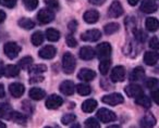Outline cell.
I'll use <instances>...</instances> for the list:
<instances>
[{"label": "cell", "mask_w": 159, "mask_h": 128, "mask_svg": "<svg viewBox=\"0 0 159 128\" xmlns=\"http://www.w3.org/2000/svg\"><path fill=\"white\" fill-rule=\"evenodd\" d=\"M75 59L72 55V53L66 52L62 58V67H63V72L66 74H72L75 69Z\"/></svg>", "instance_id": "cell-1"}, {"label": "cell", "mask_w": 159, "mask_h": 128, "mask_svg": "<svg viewBox=\"0 0 159 128\" xmlns=\"http://www.w3.org/2000/svg\"><path fill=\"white\" fill-rule=\"evenodd\" d=\"M5 53L9 59H16L21 52V47L16 42H7L5 45Z\"/></svg>", "instance_id": "cell-2"}, {"label": "cell", "mask_w": 159, "mask_h": 128, "mask_svg": "<svg viewBox=\"0 0 159 128\" xmlns=\"http://www.w3.org/2000/svg\"><path fill=\"white\" fill-rule=\"evenodd\" d=\"M97 117L99 118L100 122L102 123H111L117 119V115L112 112V111L108 110V109H100L97 112Z\"/></svg>", "instance_id": "cell-3"}, {"label": "cell", "mask_w": 159, "mask_h": 128, "mask_svg": "<svg viewBox=\"0 0 159 128\" xmlns=\"http://www.w3.org/2000/svg\"><path fill=\"white\" fill-rule=\"evenodd\" d=\"M111 51H112V48L108 42H102V44L98 45L97 48H96V53H97L98 58L100 60L108 59L111 54Z\"/></svg>", "instance_id": "cell-4"}, {"label": "cell", "mask_w": 159, "mask_h": 128, "mask_svg": "<svg viewBox=\"0 0 159 128\" xmlns=\"http://www.w3.org/2000/svg\"><path fill=\"white\" fill-rule=\"evenodd\" d=\"M53 19H55V14L51 10L48 9H42L37 14V20L42 24H48V23L52 22Z\"/></svg>", "instance_id": "cell-5"}, {"label": "cell", "mask_w": 159, "mask_h": 128, "mask_svg": "<svg viewBox=\"0 0 159 128\" xmlns=\"http://www.w3.org/2000/svg\"><path fill=\"white\" fill-rule=\"evenodd\" d=\"M124 101L123 97L122 95L120 93H111V95H108V96H105L102 97V102L108 105H112V106H116L118 104L122 103Z\"/></svg>", "instance_id": "cell-6"}, {"label": "cell", "mask_w": 159, "mask_h": 128, "mask_svg": "<svg viewBox=\"0 0 159 128\" xmlns=\"http://www.w3.org/2000/svg\"><path fill=\"white\" fill-rule=\"evenodd\" d=\"M124 91H125V93L130 98H137L144 93L143 88H142L139 85H136V84H131V85H129V86H126L125 88H124Z\"/></svg>", "instance_id": "cell-7"}, {"label": "cell", "mask_w": 159, "mask_h": 128, "mask_svg": "<svg viewBox=\"0 0 159 128\" xmlns=\"http://www.w3.org/2000/svg\"><path fill=\"white\" fill-rule=\"evenodd\" d=\"M62 103H63V99L61 97L57 95H51L50 97L47 98L46 108L49 110H55V109L59 108L60 105H62Z\"/></svg>", "instance_id": "cell-8"}, {"label": "cell", "mask_w": 159, "mask_h": 128, "mask_svg": "<svg viewBox=\"0 0 159 128\" xmlns=\"http://www.w3.org/2000/svg\"><path fill=\"white\" fill-rule=\"evenodd\" d=\"M110 78L112 82L117 83V82H123L124 78H125V69L123 66H116L115 69L111 72Z\"/></svg>", "instance_id": "cell-9"}, {"label": "cell", "mask_w": 159, "mask_h": 128, "mask_svg": "<svg viewBox=\"0 0 159 128\" xmlns=\"http://www.w3.org/2000/svg\"><path fill=\"white\" fill-rule=\"evenodd\" d=\"M102 37V33L98 29H89V31L85 32L82 34L81 38L84 41H97L98 39H100Z\"/></svg>", "instance_id": "cell-10"}, {"label": "cell", "mask_w": 159, "mask_h": 128, "mask_svg": "<svg viewBox=\"0 0 159 128\" xmlns=\"http://www.w3.org/2000/svg\"><path fill=\"white\" fill-rule=\"evenodd\" d=\"M109 15L111 18H119L123 13V8H122L121 3L119 1H113L111 6L109 7Z\"/></svg>", "instance_id": "cell-11"}, {"label": "cell", "mask_w": 159, "mask_h": 128, "mask_svg": "<svg viewBox=\"0 0 159 128\" xmlns=\"http://www.w3.org/2000/svg\"><path fill=\"white\" fill-rule=\"evenodd\" d=\"M56 53H57V50H56L55 47L46 46V47H44V48H42L39 50V57L42 58V59L49 60V59H52V58H55Z\"/></svg>", "instance_id": "cell-12"}, {"label": "cell", "mask_w": 159, "mask_h": 128, "mask_svg": "<svg viewBox=\"0 0 159 128\" xmlns=\"http://www.w3.org/2000/svg\"><path fill=\"white\" fill-rule=\"evenodd\" d=\"M24 86L22 84H19V83H13L9 86V91L12 95V97L14 98H20L21 96L24 93Z\"/></svg>", "instance_id": "cell-13"}, {"label": "cell", "mask_w": 159, "mask_h": 128, "mask_svg": "<svg viewBox=\"0 0 159 128\" xmlns=\"http://www.w3.org/2000/svg\"><path fill=\"white\" fill-rule=\"evenodd\" d=\"M60 91L66 96H72L74 93V84L71 80H64L60 85Z\"/></svg>", "instance_id": "cell-14"}, {"label": "cell", "mask_w": 159, "mask_h": 128, "mask_svg": "<svg viewBox=\"0 0 159 128\" xmlns=\"http://www.w3.org/2000/svg\"><path fill=\"white\" fill-rule=\"evenodd\" d=\"M84 21L89 24H94L99 20V12L96 11V10H89L84 13L83 15Z\"/></svg>", "instance_id": "cell-15"}, {"label": "cell", "mask_w": 159, "mask_h": 128, "mask_svg": "<svg viewBox=\"0 0 159 128\" xmlns=\"http://www.w3.org/2000/svg\"><path fill=\"white\" fill-rule=\"evenodd\" d=\"M141 10L145 13H152L157 10V5L154 0H143L141 5Z\"/></svg>", "instance_id": "cell-16"}, {"label": "cell", "mask_w": 159, "mask_h": 128, "mask_svg": "<svg viewBox=\"0 0 159 128\" xmlns=\"http://www.w3.org/2000/svg\"><path fill=\"white\" fill-rule=\"evenodd\" d=\"M77 77L80 79L85 80V82H91V80H93L96 77V73L94 71H92V70L82 69L80 71V73L77 74Z\"/></svg>", "instance_id": "cell-17"}, {"label": "cell", "mask_w": 159, "mask_h": 128, "mask_svg": "<svg viewBox=\"0 0 159 128\" xmlns=\"http://www.w3.org/2000/svg\"><path fill=\"white\" fill-rule=\"evenodd\" d=\"M95 57V51L91 47H83L81 50H80V58L82 60H92Z\"/></svg>", "instance_id": "cell-18"}, {"label": "cell", "mask_w": 159, "mask_h": 128, "mask_svg": "<svg viewBox=\"0 0 159 128\" xmlns=\"http://www.w3.org/2000/svg\"><path fill=\"white\" fill-rule=\"evenodd\" d=\"M8 119H11V121H13L14 123L23 124V125L26 123V117H25L24 115L21 114V113H18V112H13V111L10 112L9 116H8Z\"/></svg>", "instance_id": "cell-19"}, {"label": "cell", "mask_w": 159, "mask_h": 128, "mask_svg": "<svg viewBox=\"0 0 159 128\" xmlns=\"http://www.w3.org/2000/svg\"><path fill=\"white\" fill-rule=\"evenodd\" d=\"M144 76H145V72H144V69H143V67H141V66H137V67H135V69L132 71V73H131V75H130V79L136 82V80L143 79Z\"/></svg>", "instance_id": "cell-20"}, {"label": "cell", "mask_w": 159, "mask_h": 128, "mask_svg": "<svg viewBox=\"0 0 159 128\" xmlns=\"http://www.w3.org/2000/svg\"><path fill=\"white\" fill-rule=\"evenodd\" d=\"M96 106H97V102L93 99H89V100H85L82 103V110L85 113H91L95 110Z\"/></svg>", "instance_id": "cell-21"}, {"label": "cell", "mask_w": 159, "mask_h": 128, "mask_svg": "<svg viewBox=\"0 0 159 128\" xmlns=\"http://www.w3.org/2000/svg\"><path fill=\"white\" fill-rule=\"evenodd\" d=\"M29 96H30V98L33 100H42V99H44L46 93L40 88H32L29 92Z\"/></svg>", "instance_id": "cell-22"}, {"label": "cell", "mask_w": 159, "mask_h": 128, "mask_svg": "<svg viewBox=\"0 0 159 128\" xmlns=\"http://www.w3.org/2000/svg\"><path fill=\"white\" fill-rule=\"evenodd\" d=\"M158 61V54L156 52H146L144 55V62L147 65H155Z\"/></svg>", "instance_id": "cell-23"}, {"label": "cell", "mask_w": 159, "mask_h": 128, "mask_svg": "<svg viewBox=\"0 0 159 128\" xmlns=\"http://www.w3.org/2000/svg\"><path fill=\"white\" fill-rule=\"evenodd\" d=\"M3 73H5L6 76H8V77H16V76H18L19 74H20V69H19V66H16V65L10 64V65H8V66L6 67Z\"/></svg>", "instance_id": "cell-24"}, {"label": "cell", "mask_w": 159, "mask_h": 128, "mask_svg": "<svg viewBox=\"0 0 159 128\" xmlns=\"http://www.w3.org/2000/svg\"><path fill=\"white\" fill-rule=\"evenodd\" d=\"M135 99H136L135 101H136V103L139 104V105L143 106V108H145V109L150 108V105H152V101H150V99L148 97H146L144 93L142 96H139V97L135 98Z\"/></svg>", "instance_id": "cell-25"}, {"label": "cell", "mask_w": 159, "mask_h": 128, "mask_svg": "<svg viewBox=\"0 0 159 128\" xmlns=\"http://www.w3.org/2000/svg\"><path fill=\"white\" fill-rule=\"evenodd\" d=\"M46 37L49 41H58L60 38V33L55 28H48L46 31Z\"/></svg>", "instance_id": "cell-26"}, {"label": "cell", "mask_w": 159, "mask_h": 128, "mask_svg": "<svg viewBox=\"0 0 159 128\" xmlns=\"http://www.w3.org/2000/svg\"><path fill=\"white\" fill-rule=\"evenodd\" d=\"M146 28L148 29L149 32H156L158 29V26H159V23H158V20L155 18H148L146 20Z\"/></svg>", "instance_id": "cell-27"}, {"label": "cell", "mask_w": 159, "mask_h": 128, "mask_svg": "<svg viewBox=\"0 0 159 128\" xmlns=\"http://www.w3.org/2000/svg\"><path fill=\"white\" fill-rule=\"evenodd\" d=\"M155 123H156L155 117L152 114H148L141 121V126H143V127H152V126L155 125Z\"/></svg>", "instance_id": "cell-28"}, {"label": "cell", "mask_w": 159, "mask_h": 128, "mask_svg": "<svg viewBox=\"0 0 159 128\" xmlns=\"http://www.w3.org/2000/svg\"><path fill=\"white\" fill-rule=\"evenodd\" d=\"M47 71V66L44 65V64H38V65H33V66L29 67V72L31 74H35V75H38L40 73H44V72Z\"/></svg>", "instance_id": "cell-29"}, {"label": "cell", "mask_w": 159, "mask_h": 128, "mask_svg": "<svg viewBox=\"0 0 159 128\" xmlns=\"http://www.w3.org/2000/svg\"><path fill=\"white\" fill-rule=\"evenodd\" d=\"M110 65H111V62L109 59L102 60V62L99 63V72L102 75H106L108 73L109 69H110Z\"/></svg>", "instance_id": "cell-30"}, {"label": "cell", "mask_w": 159, "mask_h": 128, "mask_svg": "<svg viewBox=\"0 0 159 128\" xmlns=\"http://www.w3.org/2000/svg\"><path fill=\"white\" fill-rule=\"evenodd\" d=\"M104 31L107 35H112L116 32L119 31V24L118 23H109V24L105 25Z\"/></svg>", "instance_id": "cell-31"}, {"label": "cell", "mask_w": 159, "mask_h": 128, "mask_svg": "<svg viewBox=\"0 0 159 128\" xmlns=\"http://www.w3.org/2000/svg\"><path fill=\"white\" fill-rule=\"evenodd\" d=\"M44 41V36L42 32H36L32 35V44L34 46H40Z\"/></svg>", "instance_id": "cell-32"}, {"label": "cell", "mask_w": 159, "mask_h": 128, "mask_svg": "<svg viewBox=\"0 0 159 128\" xmlns=\"http://www.w3.org/2000/svg\"><path fill=\"white\" fill-rule=\"evenodd\" d=\"M19 25L24 29H32L34 26H35V23H34L32 20H30V19L23 18L19 21Z\"/></svg>", "instance_id": "cell-33"}, {"label": "cell", "mask_w": 159, "mask_h": 128, "mask_svg": "<svg viewBox=\"0 0 159 128\" xmlns=\"http://www.w3.org/2000/svg\"><path fill=\"white\" fill-rule=\"evenodd\" d=\"M76 90L79 92V95L81 96H89L91 93L92 89L89 85H85V84H79L76 86Z\"/></svg>", "instance_id": "cell-34"}, {"label": "cell", "mask_w": 159, "mask_h": 128, "mask_svg": "<svg viewBox=\"0 0 159 128\" xmlns=\"http://www.w3.org/2000/svg\"><path fill=\"white\" fill-rule=\"evenodd\" d=\"M11 106L7 103H0V117H6L8 118L10 112H11Z\"/></svg>", "instance_id": "cell-35"}, {"label": "cell", "mask_w": 159, "mask_h": 128, "mask_svg": "<svg viewBox=\"0 0 159 128\" xmlns=\"http://www.w3.org/2000/svg\"><path fill=\"white\" fill-rule=\"evenodd\" d=\"M23 3H24L25 8L30 11L32 10H35L38 6V0H23Z\"/></svg>", "instance_id": "cell-36"}, {"label": "cell", "mask_w": 159, "mask_h": 128, "mask_svg": "<svg viewBox=\"0 0 159 128\" xmlns=\"http://www.w3.org/2000/svg\"><path fill=\"white\" fill-rule=\"evenodd\" d=\"M32 62H33V58L32 57H24L23 59H21L20 66L22 67V69H27V67H30Z\"/></svg>", "instance_id": "cell-37"}, {"label": "cell", "mask_w": 159, "mask_h": 128, "mask_svg": "<svg viewBox=\"0 0 159 128\" xmlns=\"http://www.w3.org/2000/svg\"><path fill=\"white\" fill-rule=\"evenodd\" d=\"M75 118H76V116L74 114H66L64 116H62L61 122L63 125H69V124L73 123L75 121Z\"/></svg>", "instance_id": "cell-38"}, {"label": "cell", "mask_w": 159, "mask_h": 128, "mask_svg": "<svg viewBox=\"0 0 159 128\" xmlns=\"http://www.w3.org/2000/svg\"><path fill=\"white\" fill-rule=\"evenodd\" d=\"M85 126L91 128H98L99 127V123L97 122V119L95 118H87L85 121Z\"/></svg>", "instance_id": "cell-39"}, {"label": "cell", "mask_w": 159, "mask_h": 128, "mask_svg": "<svg viewBox=\"0 0 159 128\" xmlns=\"http://www.w3.org/2000/svg\"><path fill=\"white\" fill-rule=\"evenodd\" d=\"M135 38L139 40V42H144L147 38V35L146 33H144L143 31H136L135 32Z\"/></svg>", "instance_id": "cell-40"}, {"label": "cell", "mask_w": 159, "mask_h": 128, "mask_svg": "<svg viewBox=\"0 0 159 128\" xmlns=\"http://www.w3.org/2000/svg\"><path fill=\"white\" fill-rule=\"evenodd\" d=\"M66 45H68L69 47H71V48H74V47H76L77 42H76L75 38L73 37L72 35H68V36H66Z\"/></svg>", "instance_id": "cell-41"}, {"label": "cell", "mask_w": 159, "mask_h": 128, "mask_svg": "<svg viewBox=\"0 0 159 128\" xmlns=\"http://www.w3.org/2000/svg\"><path fill=\"white\" fill-rule=\"evenodd\" d=\"M146 85H147L148 88H150L152 90V89H156L157 87H158V80H157L156 78H150V79L147 80Z\"/></svg>", "instance_id": "cell-42"}, {"label": "cell", "mask_w": 159, "mask_h": 128, "mask_svg": "<svg viewBox=\"0 0 159 128\" xmlns=\"http://www.w3.org/2000/svg\"><path fill=\"white\" fill-rule=\"evenodd\" d=\"M18 0H1V2L3 3V6H6L7 8H13L16 5Z\"/></svg>", "instance_id": "cell-43"}, {"label": "cell", "mask_w": 159, "mask_h": 128, "mask_svg": "<svg viewBox=\"0 0 159 128\" xmlns=\"http://www.w3.org/2000/svg\"><path fill=\"white\" fill-rule=\"evenodd\" d=\"M45 3H46L47 6H49L50 8H53V9L59 7L58 0H45Z\"/></svg>", "instance_id": "cell-44"}, {"label": "cell", "mask_w": 159, "mask_h": 128, "mask_svg": "<svg viewBox=\"0 0 159 128\" xmlns=\"http://www.w3.org/2000/svg\"><path fill=\"white\" fill-rule=\"evenodd\" d=\"M149 47L152 49H158V38L157 37H152L149 41Z\"/></svg>", "instance_id": "cell-45"}, {"label": "cell", "mask_w": 159, "mask_h": 128, "mask_svg": "<svg viewBox=\"0 0 159 128\" xmlns=\"http://www.w3.org/2000/svg\"><path fill=\"white\" fill-rule=\"evenodd\" d=\"M43 80H44V77H43V76L36 75L30 79V83H31V84H34V83H39V82H43Z\"/></svg>", "instance_id": "cell-46"}, {"label": "cell", "mask_w": 159, "mask_h": 128, "mask_svg": "<svg viewBox=\"0 0 159 128\" xmlns=\"http://www.w3.org/2000/svg\"><path fill=\"white\" fill-rule=\"evenodd\" d=\"M152 99H154V101L156 102L157 104L159 103V100H158V89H155V90H152Z\"/></svg>", "instance_id": "cell-47"}, {"label": "cell", "mask_w": 159, "mask_h": 128, "mask_svg": "<svg viewBox=\"0 0 159 128\" xmlns=\"http://www.w3.org/2000/svg\"><path fill=\"white\" fill-rule=\"evenodd\" d=\"M76 26H77V22L76 21H71L70 23H69V29H70L71 32H74L75 29H76Z\"/></svg>", "instance_id": "cell-48"}, {"label": "cell", "mask_w": 159, "mask_h": 128, "mask_svg": "<svg viewBox=\"0 0 159 128\" xmlns=\"http://www.w3.org/2000/svg\"><path fill=\"white\" fill-rule=\"evenodd\" d=\"M89 2H92L93 5H102V3L105 2V0H89Z\"/></svg>", "instance_id": "cell-49"}, {"label": "cell", "mask_w": 159, "mask_h": 128, "mask_svg": "<svg viewBox=\"0 0 159 128\" xmlns=\"http://www.w3.org/2000/svg\"><path fill=\"white\" fill-rule=\"evenodd\" d=\"M6 16H7V15H6L5 12H3L2 10H0V23H2L3 21L6 20Z\"/></svg>", "instance_id": "cell-50"}, {"label": "cell", "mask_w": 159, "mask_h": 128, "mask_svg": "<svg viewBox=\"0 0 159 128\" xmlns=\"http://www.w3.org/2000/svg\"><path fill=\"white\" fill-rule=\"evenodd\" d=\"M2 97H5V88H3V85L0 84V99Z\"/></svg>", "instance_id": "cell-51"}, {"label": "cell", "mask_w": 159, "mask_h": 128, "mask_svg": "<svg viewBox=\"0 0 159 128\" xmlns=\"http://www.w3.org/2000/svg\"><path fill=\"white\" fill-rule=\"evenodd\" d=\"M128 1H129V5L130 6H136L139 0H128Z\"/></svg>", "instance_id": "cell-52"}, {"label": "cell", "mask_w": 159, "mask_h": 128, "mask_svg": "<svg viewBox=\"0 0 159 128\" xmlns=\"http://www.w3.org/2000/svg\"><path fill=\"white\" fill-rule=\"evenodd\" d=\"M3 71H5V70H3V63L0 61V77L3 75Z\"/></svg>", "instance_id": "cell-53"}, {"label": "cell", "mask_w": 159, "mask_h": 128, "mask_svg": "<svg viewBox=\"0 0 159 128\" xmlns=\"http://www.w3.org/2000/svg\"><path fill=\"white\" fill-rule=\"evenodd\" d=\"M0 127H1V128L6 127V124H3V123H1V122H0Z\"/></svg>", "instance_id": "cell-54"}]
</instances>
